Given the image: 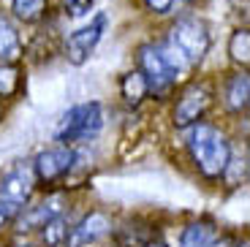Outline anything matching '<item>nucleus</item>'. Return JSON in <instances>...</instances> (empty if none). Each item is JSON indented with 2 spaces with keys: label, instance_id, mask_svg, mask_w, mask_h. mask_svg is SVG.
I'll use <instances>...</instances> for the list:
<instances>
[{
  "label": "nucleus",
  "instance_id": "1",
  "mask_svg": "<svg viewBox=\"0 0 250 247\" xmlns=\"http://www.w3.org/2000/svg\"><path fill=\"white\" fill-rule=\"evenodd\" d=\"M136 65L142 71V76L147 79L150 95L158 101L169 98L177 82H182L193 71L166 38L163 41H144L136 49Z\"/></svg>",
  "mask_w": 250,
  "mask_h": 247
},
{
  "label": "nucleus",
  "instance_id": "2",
  "mask_svg": "<svg viewBox=\"0 0 250 247\" xmlns=\"http://www.w3.org/2000/svg\"><path fill=\"white\" fill-rule=\"evenodd\" d=\"M185 147L199 174L209 182L223 177L229 158H231V142L220 128L209 123H193L185 128Z\"/></svg>",
  "mask_w": 250,
  "mask_h": 247
},
{
  "label": "nucleus",
  "instance_id": "3",
  "mask_svg": "<svg viewBox=\"0 0 250 247\" xmlns=\"http://www.w3.org/2000/svg\"><path fill=\"white\" fill-rule=\"evenodd\" d=\"M106 128V109L98 101H84V103L71 106L62 111L60 123L55 128V139L60 144H87L98 139Z\"/></svg>",
  "mask_w": 250,
  "mask_h": 247
},
{
  "label": "nucleus",
  "instance_id": "4",
  "mask_svg": "<svg viewBox=\"0 0 250 247\" xmlns=\"http://www.w3.org/2000/svg\"><path fill=\"white\" fill-rule=\"evenodd\" d=\"M166 41L180 52V57L190 65V68H196L199 62H204L207 52H209V46H212V36H209L207 22L199 19V17H193V14L177 17L174 22H171V27H169Z\"/></svg>",
  "mask_w": 250,
  "mask_h": 247
},
{
  "label": "nucleus",
  "instance_id": "5",
  "mask_svg": "<svg viewBox=\"0 0 250 247\" xmlns=\"http://www.w3.org/2000/svg\"><path fill=\"white\" fill-rule=\"evenodd\" d=\"M106 27H109V14L98 11L87 25H82V27H76L74 33H68V38L62 43L65 60H68L71 65H84V62L90 60V55L98 49V43H101V38H104V33H106Z\"/></svg>",
  "mask_w": 250,
  "mask_h": 247
},
{
  "label": "nucleus",
  "instance_id": "6",
  "mask_svg": "<svg viewBox=\"0 0 250 247\" xmlns=\"http://www.w3.org/2000/svg\"><path fill=\"white\" fill-rule=\"evenodd\" d=\"M212 98H215V93L207 82H190L180 93V98L174 103V111H171L174 128L185 130L193 123H201L204 114L209 111V106H212Z\"/></svg>",
  "mask_w": 250,
  "mask_h": 247
},
{
  "label": "nucleus",
  "instance_id": "7",
  "mask_svg": "<svg viewBox=\"0 0 250 247\" xmlns=\"http://www.w3.org/2000/svg\"><path fill=\"white\" fill-rule=\"evenodd\" d=\"M74 168H76V149L71 147V144L49 147V149H44V152H38L36 161H33V171H36V179L41 185L65 182Z\"/></svg>",
  "mask_w": 250,
  "mask_h": 247
},
{
  "label": "nucleus",
  "instance_id": "8",
  "mask_svg": "<svg viewBox=\"0 0 250 247\" xmlns=\"http://www.w3.org/2000/svg\"><path fill=\"white\" fill-rule=\"evenodd\" d=\"M36 171H33V163H14L11 168L0 174V201L14 209H22L33 198L36 193Z\"/></svg>",
  "mask_w": 250,
  "mask_h": 247
},
{
  "label": "nucleus",
  "instance_id": "9",
  "mask_svg": "<svg viewBox=\"0 0 250 247\" xmlns=\"http://www.w3.org/2000/svg\"><path fill=\"white\" fill-rule=\"evenodd\" d=\"M65 209H68V196H65V193L62 190L46 193V196L41 198V201H36V204L27 201V204L17 212V217H14L11 226L19 231V234H25V231H38L41 226H46L52 217L62 215Z\"/></svg>",
  "mask_w": 250,
  "mask_h": 247
},
{
  "label": "nucleus",
  "instance_id": "10",
  "mask_svg": "<svg viewBox=\"0 0 250 247\" xmlns=\"http://www.w3.org/2000/svg\"><path fill=\"white\" fill-rule=\"evenodd\" d=\"M112 217L106 212H90V215L79 217V220L71 226V234L65 239L62 247H90V245H98L104 236L112 234Z\"/></svg>",
  "mask_w": 250,
  "mask_h": 247
},
{
  "label": "nucleus",
  "instance_id": "11",
  "mask_svg": "<svg viewBox=\"0 0 250 247\" xmlns=\"http://www.w3.org/2000/svg\"><path fill=\"white\" fill-rule=\"evenodd\" d=\"M25 57V43L17 22L8 14H0V62H19Z\"/></svg>",
  "mask_w": 250,
  "mask_h": 247
},
{
  "label": "nucleus",
  "instance_id": "12",
  "mask_svg": "<svg viewBox=\"0 0 250 247\" xmlns=\"http://www.w3.org/2000/svg\"><path fill=\"white\" fill-rule=\"evenodd\" d=\"M223 101L234 114L248 111V103H250V76H248V71H239V74L229 76V82H226V87H223Z\"/></svg>",
  "mask_w": 250,
  "mask_h": 247
},
{
  "label": "nucleus",
  "instance_id": "13",
  "mask_svg": "<svg viewBox=\"0 0 250 247\" xmlns=\"http://www.w3.org/2000/svg\"><path fill=\"white\" fill-rule=\"evenodd\" d=\"M218 245V226L212 220L188 223L180 234V247H215Z\"/></svg>",
  "mask_w": 250,
  "mask_h": 247
},
{
  "label": "nucleus",
  "instance_id": "14",
  "mask_svg": "<svg viewBox=\"0 0 250 247\" xmlns=\"http://www.w3.org/2000/svg\"><path fill=\"white\" fill-rule=\"evenodd\" d=\"M150 95V90H147V79L142 76V71L133 68L128 71V74L120 76V98H123L125 106H131V109H136V106H142V101Z\"/></svg>",
  "mask_w": 250,
  "mask_h": 247
},
{
  "label": "nucleus",
  "instance_id": "15",
  "mask_svg": "<svg viewBox=\"0 0 250 247\" xmlns=\"http://www.w3.org/2000/svg\"><path fill=\"white\" fill-rule=\"evenodd\" d=\"M11 14L25 25H38L49 14V0H11Z\"/></svg>",
  "mask_w": 250,
  "mask_h": 247
},
{
  "label": "nucleus",
  "instance_id": "16",
  "mask_svg": "<svg viewBox=\"0 0 250 247\" xmlns=\"http://www.w3.org/2000/svg\"><path fill=\"white\" fill-rule=\"evenodd\" d=\"M71 226H74V223H71L68 215L62 212V215L52 217L46 226H41L38 231H41V239H44L46 247H62L65 239H68V234H71Z\"/></svg>",
  "mask_w": 250,
  "mask_h": 247
},
{
  "label": "nucleus",
  "instance_id": "17",
  "mask_svg": "<svg viewBox=\"0 0 250 247\" xmlns=\"http://www.w3.org/2000/svg\"><path fill=\"white\" fill-rule=\"evenodd\" d=\"M229 55H231V60L237 62V65H248L250 60V33L248 27H237V30L231 33V38H229Z\"/></svg>",
  "mask_w": 250,
  "mask_h": 247
},
{
  "label": "nucleus",
  "instance_id": "18",
  "mask_svg": "<svg viewBox=\"0 0 250 247\" xmlns=\"http://www.w3.org/2000/svg\"><path fill=\"white\" fill-rule=\"evenodd\" d=\"M17 90H19L17 62H0V98H11Z\"/></svg>",
  "mask_w": 250,
  "mask_h": 247
},
{
  "label": "nucleus",
  "instance_id": "19",
  "mask_svg": "<svg viewBox=\"0 0 250 247\" xmlns=\"http://www.w3.org/2000/svg\"><path fill=\"white\" fill-rule=\"evenodd\" d=\"M95 0H60V6H62V14L68 19H82V17H87L90 8H93Z\"/></svg>",
  "mask_w": 250,
  "mask_h": 247
},
{
  "label": "nucleus",
  "instance_id": "20",
  "mask_svg": "<svg viewBox=\"0 0 250 247\" xmlns=\"http://www.w3.org/2000/svg\"><path fill=\"white\" fill-rule=\"evenodd\" d=\"M144 6H147L150 14H155V17H166V14L174 11L177 0H144Z\"/></svg>",
  "mask_w": 250,
  "mask_h": 247
},
{
  "label": "nucleus",
  "instance_id": "21",
  "mask_svg": "<svg viewBox=\"0 0 250 247\" xmlns=\"http://www.w3.org/2000/svg\"><path fill=\"white\" fill-rule=\"evenodd\" d=\"M17 212L19 209H14V206H8V204H3V201H0V231L11 226L14 217H17Z\"/></svg>",
  "mask_w": 250,
  "mask_h": 247
},
{
  "label": "nucleus",
  "instance_id": "22",
  "mask_svg": "<svg viewBox=\"0 0 250 247\" xmlns=\"http://www.w3.org/2000/svg\"><path fill=\"white\" fill-rule=\"evenodd\" d=\"M142 247H169V245H163V242H155V239H152V242H144Z\"/></svg>",
  "mask_w": 250,
  "mask_h": 247
},
{
  "label": "nucleus",
  "instance_id": "23",
  "mask_svg": "<svg viewBox=\"0 0 250 247\" xmlns=\"http://www.w3.org/2000/svg\"><path fill=\"white\" fill-rule=\"evenodd\" d=\"M193 0H177V6H190Z\"/></svg>",
  "mask_w": 250,
  "mask_h": 247
},
{
  "label": "nucleus",
  "instance_id": "24",
  "mask_svg": "<svg viewBox=\"0 0 250 247\" xmlns=\"http://www.w3.org/2000/svg\"><path fill=\"white\" fill-rule=\"evenodd\" d=\"M234 247H248V239H242V242H237Z\"/></svg>",
  "mask_w": 250,
  "mask_h": 247
},
{
  "label": "nucleus",
  "instance_id": "25",
  "mask_svg": "<svg viewBox=\"0 0 250 247\" xmlns=\"http://www.w3.org/2000/svg\"><path fill=\"white\" fill-rule=\"evenodd\" d=\"M19 247H33V245H19Z\"/></svg>",
  "mask_w": 250,
  "mask_h": 247
}]
</instances>
